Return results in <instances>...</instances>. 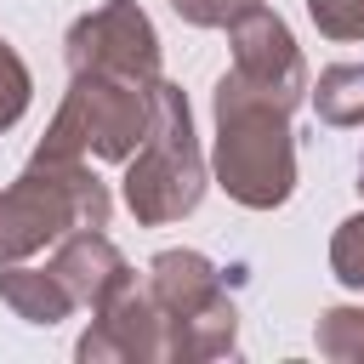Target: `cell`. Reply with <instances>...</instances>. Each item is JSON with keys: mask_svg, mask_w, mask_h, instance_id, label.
<instances>
[{"mask_svg": "<svg viewBox=\"0 0 364 364\" xmlns=\"http://www.w3.org/2000/svg\"><path fill=\"white\" fill-rule=\"evenodd\" d=\"M142 284H148L154 307L165 313V330L199 318L205 307H216V301L228 296L222 267H216L210 256H199V250H159V256L148 262V279H142Z\"/></svg>", "mask_w": 364, "mask_h": 364, "instance_id": "obj_9", "label": "cell"}, {"mask_svg": "<svg viewBox=\"0 0 364 364\" xmlns=\"http://www.w3.org/2000/svg\"><path fill=\"white\" fill-rule=\"evenodd\" d=\"M262 0H171V11L182 17V23H193V28H228V23H239L245 11H256Z\"/></svg>", "mask_w": 364, "mask_h": 364, "instance_id": "obj_17", "label": "cell"}, {"mask_svg": "<svg viewBox=\"0 0 364 364\" xmlns=\"http://www.w3.org/2000/svg\"><path fill=\"white\" fill-rule=\"evenodd\" d=\"M51 273L68 284L74 307H102L119 284L136 279L131 262L119 256V245H114L102 228H74V233H63L57 250H51Z\"/></svg>", "mask_w": 364, "mask_h": 364, "instance_id": "obj_8", "label": "cell"}, {"mask_svg": "<svg viewBox=\"0 0 364 364\" xmlns=\"http://www.w3.org/2000/svg\"><path fill=\"white\" fill-rule=\"evenodd\" d=\"M74 358H85V364H165V313L154 307L142 279L119 284L102 307H91V324L74 341Z\"/></svg>", "mask_w": 364, "mask_h": 364, "instance_id": "obj_6", "label": "cell"}, {"mask_svg": "<svg viewBox=\"0 0 364 364\" xmlns=\"http://www.w3.org/2000/svg\"><path fill=\"white\" fill-rule=\"evenodd\" d=\"M154 125V80L125 74H68V97L51 114L34 154L51 159H114L125 165Z\"/></svg>", "mask_w": 364, "mask_h": 364, "instance_id": "obj_4", "label": "cell"}, {"mask_svg": "<svg viewBox=\"0 0 364 364\" xmlns=\"http://www.w3.org/2000/svg\"><path fill=\"white\" fill-rule=\"evenodd\" d=\"M324 125H364V63H336L307 85Z\"/></svg>", "mask_w": 364, "mask_h": 364, "instance_id": "obj_12", "label": "cell"}, {"mask_svg": "<svg viewBox=\"0 0 364 364\" xmlns=\"http://www.w3.org/2000/svg\"><path fill=\"white\" fill-rule=\"evenodd\" d=\"M330 273L347 290H364V210L336 228V239H330Z\"/></svg>", "mask_w": 364, "mask_h": 364, "instance_id": "obj_15", "label": "cell"}, {"mask_svg": "<svg viewBox=\"0 0 364 364\" xmlns=\"http://www.w3.org/2000/svg\"><path fill=\"white\" fill-rule=\"evenodd\" d=\"M228 46H233V74L245 85L279 97L290 114L301 108V97H307L313 80H307L301 46H296V34H290V23L279 11H267V6L245 11L239 23H228Z\"/></svg>", "mask_w": 364, "mask_h": 364, "instance_id": "obj_7", "label": "cell"}, {"mask_svg": "<svg viewBox=\"0 0 364 364\" xmlns=\"http://www.w3.org/2000/svg\"><path fill=\"white\" fill-rule=\"evenodd\" d=\"M34 102V80H28V63L11 51V40H0V131H11Z\"/></svg>", "mask_w": 364, "mask_h": 364, "instance_id": "obj_14", "label": "cell"}, {"mask_svg": "<svg viewBox=\"0 0 364 364\" xmlns=\"http://www.w3.org/2000/svg\"><path fill=\"white\" fill-rule=\"evenodd\" d=\"M205 182H210V165L193 142L188 91L171 80H154V125H148L142 148L125 159V182H119L131 216L142 228H171L199 210Z\"/></svg>", "mask_w": 364, "mask_h": 364, "instance_id": "obj_3", "label": "cell"}, {"mask_svg": "<svg viewBox=\"0 0 364 364\" xmlns=\"http://www.w3.org/2000/svg\"><path fill=\"white\" fill-rule=\"evenodd\" d=\"M114 193L91 159L28 154L23 176L0 188V262H28L74 228H108Z\"/></svg>", "mask_w": 364, "mask_h": 364, "instance_id": "obj_2", "label": "cell"}, {"mask_svg": "<svg viewBox=\"0 0 364 364\" xmlns=\"http://www.w3.org/2000/svg\"><path fill=\"white\" fill-rule=\"evenodd\" d=\"M307 17L324 40H364V0H307Z\"/></svg>", "mask_w": 364, "mask_h": 364, "instance_id": "obj_16", "label": "cell"}, {"mask_svg": "<svg viewBox=\"0 0 364 364\" xmlns=\"http://www.w3.org/2000/svg\"><path fill=\"white\" fill-rule=\"evenodd\" d=\"M0 301H6L23 324H46V330L74 313V296H68V284L51 273V262H46V267L0 262Z\"/></svg>", "mask_w": 364, "mask_h": 364, "instance_id": "obj_10", "label": "cell"}, {"mask_svg": "<svg viewBox=\"0 0 364 364\" xmlns=\"http://www.w3.org/2000/svg\"><path fill=\"white\" fill-rule=\"evenodd\" d=\"M358 193H364V159H358Z\"/></svg>", "mask_w": 364, "mask_h": 364, "instance_id": "obj_18", "label": "cell"}, {"mask_svg": "<svg viewBox=\"0 0 364 364\" xmlns=\"http://www.w3.org/2000/svg\"><path fill=\"white\" fill-rule=\"evenodd\" d=\"M216 142H210V176L216 188L245 210H279L296 193V136L290 108L256 85H245L233 68L216 80Z\"/></svg>", "mask_w": 364, "mask_h": 364, "instance_id": "obj_1", "label": "cell"}, {"mask_svg": "<svg viewBox=\"0 0 364 364\" xmlns=\"http://www.w3.org/2000/svg\"><path fill=\"white\" fill-rule=\"evenodd\" d=\"M63 51H68V74L159 80V34L136 0H102L97 11L74 17Z\"/></svg>", "mask_w": 364, "mask_h": 364, "instance_id": "obj_5", "label": "cell"}, {"mask_svg": "<svg viewBox=\"0 0 364 364\" xmlns=\"http://www.w3.org/2000/svg\"><path fill=\"white\" fill-rule=\"evenodd\" d=\"M313 347L330 364H364V307H324L313 324Z\"/></svg>", "mask_w": 364, "mask_h": 364, "instance_id": "obj_13", "label": "cell"}, {"mask_svg": "<svg viewBox=\"0 0 364 364\" xmlns=\"http://www.w3.org/2000/svg\"><path fill=\"white\" fill-rule=\"evenodd\" d=\"M233 347H239V307H233V296H222L199 318L165 330V364H199V358H222Z\"/></svg>", "mask_w": 364, "mask_h": 364, "instance_id": "obj_11", "label": "cell"}]
</instances>
